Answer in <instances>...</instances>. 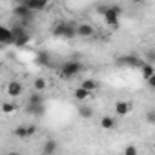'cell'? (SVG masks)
<instances>
[{
	"label": "cell",
	"mask_w": 155,
	"mask_h": 155,
	"mask_svg": "<svg viewBox=\"0 0 155 155\" xmlns=\"http://www.w3.org/2000/svg\"><path fill=\"white\" fill-rule=\"evenodd\" d=\"M81 86H82V88H86V90H90V91L93 93V91L99 88V82H97L95 79H86V81H82V82H81Z\"/></svg>",
	"instance_id": "cell-20"
},
{
	"label": "cell",
	"mask_w": 155,
	"mask_h": 155,
	"mask_svg": "<svg viewBox=\"0 0 155 155\" xmlns=\"http://www.w3.org/2000/svg\"><path fill=\"white\" fill-rule=\"evenodd\" d=\"M46 2H48V4H49V2H51V0H46Z\"/></svg>",
	"instance_id": "cell-32"
},
{
	"label": "cell",
	"mask_w": 155,
	"mask_h": 155,
	"mask_svg": "<svg viewBox=\"0 0 155 155\" xmlns=\"http://www.w3.org/2000/svg\"><path fill=\"white\" fill-rule=\"evenodd\" d=\"M22 84L18 82V81H13V82H9L8 84V88H6V91H8V95L9 97H20L22 95Z\"/></svg>",
	"instance_id": "cell-11"
},
{
	"label": "cell",
	"mask_w": 155,
	"mask_h": 155,
	"mask_svg": "<svg viewBox=\"0 0 155 155\" xmlns=\"http://www.w3.org/2000/svg\"><path fill=\"white\" fill-rule=\"evenodd\" d=\"M77 35H79L81 38H91L95 35V28L88 22H81L79 26H77Z\"/></svg>",
	"instance_id": "cell-7"
},
{
	"label": "cell",
	"mask_w": 155,
	"mask_h": 155,
	"mask_svg": "<svg viewBox=\"0 0 155 155\" xmlns=\"http://www.w3.org/2000/svg\"><path fill=\"white\" fill-rule=\"evenodd\" d=\"M17 2H18V4H24V2H26V0H17Z\"/></svg>",
	"instance_id": "cell-31"
},
{
	"label": "cell",
	"mask_w": 155,
	"mask_h": 155,
	"mask_svg": "<svg viewBox=\"0 0 155 155\" xmlns=\"http://www.w3.org/2000/svg\"><path fill=\"white\" fill-rule=\"evenodd\" d=\"M113 110H115V113H117L119 117H126V115L131 111V104L126 102V101H117L115 106H113Z\"/></svg>",
	"instance_id": "cell-10"
},
{
	"label": "cell",
	"mask_w": 155,
	"mask_h": 155,
	"mask_svg": "<svg viewBox=\"0 0 155 155\" xmlns=\"http://www.w3.org/2000/svg\"><path fill=\"white\" fill-rule=\"evenodd\" d=\"M122 153H124V155H137V153H139V150H137V146L130 144V146H126V148L122 150Z\"/></svg>",
	"instance_id": "cell-25"
},
{
	"label": "cell",
	"mask_w": 155,
	"mask_h": 155,
	"mask_svg": "<svg viewBox=\"0 0 155 155\" xmlns=\"http://www.w3.org/2000/svg\"><path fill=\"white\" fill-rule=\"evenodd\" d=\"M46 86H48V82H46L44 77H37V79L33 81V88H35L37 91H44V90H46Z\"/></svg>",
	"instance_id": "cell-21"
},
{
	"label": "cell",
	"mask_w": 155,
	"mask_h": 155,
	"mask_svg": "<svg viewBox=\"0 0 155 155\" xmlns=\"http://www.w3.org/2000/svg\"><path fill=\"white\" fill-rule=\"evenodd\" d=\"M101 126H102V130H113L115 128V119L110 117V115H104L101 119Z\"/></svg>",
	"instance_id": "cell-19"
},
{
	"label": "cell",
	"mask_w": 155,
	"mask_h": 155,
	"mask_svg": "<svg viewBox=\"0 0 155 155\" xmlns=\"http://www.w3.org/2000/svg\"><path fill=\"white\" fill-rule=\"evenodd\" d=\"M0 44H2V48L6 44H13V28L0 26Z\"/></svg>",
	"instance_id": "cell-8"
},
{
	"label": "cell",
	"mask_w": 155,
	"mask_h": 155,
	"mask_svg": "<svg viewBox=\"0 0 155 155\" xmlns=\"http://www.w3.org/2000/svg\"><path fill=\"white\" fill-rule=\"evenodd\" d=\"M146 62L155 64V49H148V51H146Z\"/></svg>",
	"instance_id": "cell-26"
},
{
	"label": "cell",
	"mask_w": 155,
	"mask_h": 155,
	"mask_svg": "<svg viewBox=\"0 0 155 155\" xmlns=\"http://www.w3.org/2000/svg\"><path fill=\"white\" fill-rule=\"evenodd\" d=\"M35 133H37V126H33V124H22V126L15 128V137H18V139H29Z\"/></svg>",
	"instance_id": "cell-6"
},
{
	"label": "cell",
	"mask_w": 155,
	"mask_h": 155,
	"mask_svg": "<svg viewBox=\"0 0 155 155\" xmlns=\"http://www.w3.org/2000/svg\"><path fill=\"white\" fill-rule=\"evenodd\" d=\"M77 26H79V24L68 22L66 31H64V40H71V38H75V37H79V35H77Z\"/></svg>",
	"instance_id": "cell-16"
},
{
	"label": "cell",
	"mask_w": 155,
	"mask_h": 155,
	"mask_svg": "<svg viewBox=\"0 0 155 155\" xmlns=\"http://www.w3.org/2000/svg\"><path fill=\"white\" fill-rule=\"evenodd\" d=\"M2 111H4L6 115H9V113L17 111V106H15V104H11V102H4V104H2Z\"/></svg>",
	"instance_id": "cell-24"
},
{
	"label": "cell",
	"mask_w": 155,
	"mask_h": 155,
	"mask_svg": "<svg viewBox=\"0 0 155 155\" xmlns=\"http://www.w3.org/2000/svg\"><path fill=\"white\" fill-rule=\"evenodd\" d=\"M35 62L40 66V68H49L51 66V57H49V53H37V57H35Z\"/></svg>",
	"instance_id": "cell-14"
},
{
	"label": "cell",
	"mask_w": 155,
	"mask_h": 155,
	"mask_svg": "<svg viewBox=\"0 0 155 155\" xmlns=\"http://www.w3.org/2000/svg\"><path fill=\"white\" fill-rule=\"evenodd\" d=\"M29 40H31V37H29V33L26 29V24L24 22L15 24L13 26V44L17 48H24V46L29 44Z\"/></svg>",
	"instance_id": "cell-2"
},
{
	"label": "cell",
	"mask_w": 155,
	"mask_h": 155,
	"mask_svg": "<svg viewBox=\"0 0 155 155\" xmlns=\"http://www.w3.org/2000/svg\"><path fill=\"white\" fill-rule=\"evenodd\" d=\"M24 4H28V8L31 9V11H42L46 6H48V2H46V0H26V2Z\"/></svg>",
	"instance_id": "cell-15"
},
{
	"label": "cell",
	"mask_w": 155,
	"mask_h": 155,
	"mask_svg": "<svg viewBox=\"0 0 155 155\" xmlns=\"http://www.w3.org/2000/svg\"><path fill=\"white\" fill-rule=\"evenodd\" d=\"M26 110L33 117H42L46 113V102H40V104H26Z\"/></svg>",
	"instance_id": "cell-9"
},
{
	"label": "cell",
	"mask_w": 155,
	"mask_h": 155,
	"mask_svg": "<svg viewBox=\"0 0 155 155\" xmlns=\"http://www.w3.org/2000/svg\"><path fill=\"white\" fill-rule=\"evenodd\" d=\"M40 102H44V97L40 95V91L31 93V95H29V99H28V104H40Z\"/></svg>",
	"instance_id": "cell-23"
},
{
	"label": "cell",
	"mask_w": 155,
	"mask_h": 155,
	"mask_svg": "<svg viewBox=\"0 0 155 155\" xmlns=\"http://www.w3.org/2000/svg\"><path fill=\"white\" fill-rule=\"evenodd\" d=\"M131 2H133V4H140V2H142V0H131Z\"/></svg>",
	"instance_id": "cell-30"
},
{
	"label": "cell",
	"mask_w": 155,
	"mask_h": 155,
	"mask_svg": "<svg viewBox=\"0 0 155 155\" xmlns=\"http://www.w3.org/2000/svg\"><path fill=\"white\" fill-rule=\"evenodd\" d=\"M153 73H155V66H153L151 62H146V60H144V64L140 66V75H142V79L148 81L150 77H153Z\"/></svg>",
	"instance_id": "cell-12"
},
{
	"label": "cell",
	"mask_w": 155,
	"mask_h": 155,
	"mask_svg": "<svg viewBox=\"0 0 155 155\" xmlns=\"http://www.w3.org/2000/svg\"><path fill=\"white\" fill-rule=\"evenodd\" d=\"M146 82H148V84H150V86H151V88L155 90V73H153V77H150V79H148Z\"/></svg>",
	"instance_id": "cell-29"
},
{
	"label": "cell",
	"mask_w": 155,
	"mask_h": 155,
	"mask_svg": "<svg viewBox=\"0 0 155 155\" xmlns=\"http://www.w3.org/2000/svg\"><path fill=\"white\" fill-rule=\"evenodd\" d=\"M146 122L155 124V110H150V111L146 113Z\"/></svg>",
	"instance_id": "cell-27"
},
{
	"label": "cell",
	"mask_w": 155,
	"mask_h": 155,
	"mask_svg": "<svg viewBox=\"0 0 155 155\" xmlns=\"http://www.w3.org/2000/svg\"><path fill=\"white\" fill-rule=\"evenodd\" d=\"M66 26H68V22H64V20L57 22V24H55V28H53V37H57V38H64Z\"/></svg>",
	"instance_id": "cell-18"
},
{
	"label": "cell",
	"mask_w": 155,
	"mask_h": 155,
	"mask_svg": "<svg viewBox=\"0 0 155 155\" xmlns=\"http://www.w3.org/2000/svg\"><path fill=\"white\" fill-rule=\"evenodd\" d=\"M144 64V60H140L137 55H122L115 60L117 68H131V69H140V66Z\"/></svg>",
	"instance_id": "cell-4"
},
{
	"label": "cell",
	"mask_w": 155,
	"mask_h": 155,
	"mask_svg": "<svg viewBox=\"0 0 155 155\" xmlns=\"http://www.w3.org/2000/svg\"><path fill=\"white\" fill-rule=\"evenodd\" d=\"M120 13H122L120 6H110L108 8V11L104 15V22H106V26L110 29H119V26H120V20H119Z\"/></svg>",
	"instance_id": "cell-3"
},
{
	"label": "cell",
	"mask_w": 155,
	"mask_h": 155,
	"mask_svg": "<svg viewBox=\"0 0 155 155\" xmlns=\"http://www.w3.org/2000/svg\"><path fill=\"white\" fill-rule=\"evenodd\" d=\"M57 150H58L57 140H46L44 146H42V153L44 155H53V153H57Z\"/></svg>",
	"instance_id": "cell-17"
},
{
	"label": "cell",
	"mask_w": 155,
	"mask_h": 155,
	"mask_svg": "<svg viewBox=\"0 0 155 155\" xmlns=\"http://www.w3.org/2000/svg\"><path fill=\"white\" fill-rule=\"evenodd\" d=\"M82 69H84V66L79 60H66V62L60 64L58 75L62 77V79H73V77H77Z\"/></svg>",
	"instance_id": "cell-1"
},
{
	"label": "cell",
	"mask_w": 155,
	"mask_h": 155,
	"mask_svg": "<svg viewBox=\"0 0 155 155\" xmlns=\"http://www.w3.org/2000/svg\"><path fill=\"white\" fill-rule=\"evenodd\" d=\"M108 8H110V6H99V8H97L99 15H102V17H104V15H106V11H108Z\"/></svg>",
	"instance_id": "cell-28"
},
{
	"label": "cell",
	"mask_w": 155,
	"mask_h": 155,
	"mask_svg": "<svg viewBox=\"0 0 155 155\" xmlns=\"http://www.w3.org/2000/svg\"><path fill=\"white\" fill-rule=\"evenodd\" d=\"M79 115H81L82 119H91V117H93V110H91L90 106H81V108H79Z\"/></svg>",
	"instance_id": "cell-22"
},
{
	"label": "cell",
	"mask_w": 155,
	"mask_h": 155,
	"mask_svg": "<svg viewBox=\"0 0 155 155\" xmlns=\"http://www.w3.org/2000/svg\"><path fill=\"white\" fill-rule=\"evenodd\" d=\"M73 97L77 99V101H88L90 97H91V91L90 90H86V88H82V86H79V88H75V91H73Z\"/></svg>",
	"instance_id": "cell-13"
},
{
	"label": "cell",
	"mask_w": 155,
	"mask_h": 155,
	"mask_svg": "<svg viewBox=\"0 0 155 155\" xmlns=\"http://www.w3.org/2000/svg\"><path fill=\"white\" fill-rule=\"evenodd\" d=\"M33 13H35V11H31V9L28 8V4H17L15 9H13V15H15L20 22H24V24L33 18Z\"/></svg>",
	"instance_id": "cell-5"
}]
</instances>
